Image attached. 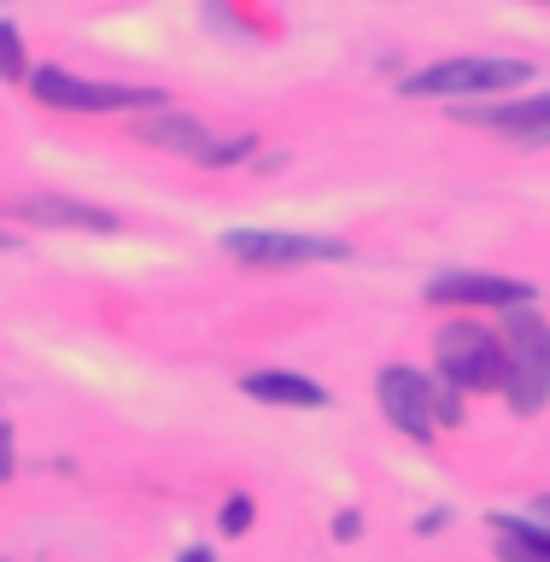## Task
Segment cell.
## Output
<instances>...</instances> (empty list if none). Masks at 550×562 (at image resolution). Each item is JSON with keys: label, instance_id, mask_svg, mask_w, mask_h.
<instances>
[{"label": "cell", "instance_id": "obj_2", "mask_svg": "<svg viewBox=\"0 0 550 562\" xmlns=\"http://www.w3.org/2000/svg\"><path fill=\"white\" fill-rule=\"evenodd\" d=\"M434 369L439 381L463 386V393H504V340L498 328L474 323V316H451L434 334Z\"/></svg>", "mask_w": 550, "mask_h": 562}, {"label": "cell", "instance_id": "obj_21", "mask_svg": "<svg viewBox=\"0 0 550 562\" xmlns=\"http://www.w3.org/2000/svg\"><path fill=\"white\" fill-rule=\"evenodd\" d=\"M539 7H550V0H539Z\"/></svg>", "mask_w": 550, "mask_h": 562}, {"label": "cell", "instance_id": "obj_16", "mask_svg": "<svg viewBox=\"0 0 550 562\" xmlns=\"http://www.w3.org/2000/svg\"><path fill=\"white\" fill-rule=\"evenodd\" d=\"M258 153V140L252 135H235V140H211V153L200 158V165H211V170H217V165H240V158H252Z\"/></svg>", "mask_w": 550, "mask_h": 562}, {"label": "cell", "instance_id": "obj_1", "mask_svg": "<svg viewBox=\"0 0 550 562\" xmlns=\"http://www.w3.org/2000/svg\"><path fill=\"white\" fill-rule=\"evenodd\" d=\"M504 340V398L516 416H539L550 404V323L534 305H509L498 323Z\"/></svg>", "mask_w": 550, "mask_h": 562}, {"label": "cell", "instance_id": "obj_20", "mask_svg": "<svg viewBox=\"0 0 550 562\" xmlns=\"http://www.w3.org/2000/svg\"><path fill=\"white\" fill-rule=\"evenodd\" d=\"M182 562H217V557H211L205 544H193V551H182Z\"/></svg>", "mask_w": 550, "mask_h": 562}, {"label": "cell", "instance_id": "obj_17", "mask_svg": "<svg viewBox=\"0 0 550 562\" xmlns=\"http://www.w3.org/2000/svg\"><path fill=\"white\" fill-rule=\"evenodd\" d=\"M358 533H363V516H358V509H340V516H334V539L351 544Z\"/></svg>", "mask_w": 550, "mask_h": 562}, {"label": "cell", "instance_id": "obj_9", "mask_svg": "<svg viewBox=\"0 0 550 562\" xmlns=\"http://www.w3.org/2000/svg\"><path fill=\"white\" fill-rule=\"evenodd\" d=\"M24 223H42V228H88V235H117V211L105 205H88V200H70V193H30V200L12 205Z\"/></svg>", "mask_w": 550, "mask_h": 562}, {"label": "cell", "instance_id": "obj_14", "mask_svg": "<svg viewBox=\"0 0 550 562\" xmlns=\"http://www.w3.org/2000/svg\"><path fill=\"white\" fill-rule=\"evenodd\" d=\"M463 422V386L434 375V428H457Z\"/></svg>", "mask_w": 550, "mask_h": 562}, {"label": "cell", "instance_id": "obj_7", "mask_svg": "<svg viewBox=\"0 0 550 562\" xmlns=\"http://www.w3.org/2000/svg\"><path fill=\"white\" fill-rule=\"evenodd\" d=\"M428 305H492V311H509V305H534V281H516V276H486V270H446L422 288Z\"/></svg>", "mask_w": 550, "mask_h": 562}, {"label": "cell", "instance_id": "obj_11", "mask_svg": "<svg viewBox=\"0 0 550 562\" xmlns=\"http://www.w3.org/2000/svg\"><path fill=\"white\" fill-rule=\"evenodd\" d=\"M135 140H153L165 153H188V158H205L211 153V130L200 117H182V112H153L135 123Z\"/></svg>", "mask_w": 550, "mask_h": 562}, {"label": "cell", "instance_id": "obj_8", "mask_svg": "<svg viewBox=\"0 0 550 562\" xmlns=\"http://www.w3.org/2000/svg\"><path fill=\"white\" fill-rule=\"evenodd\" d=\"M463 123L509 135L516 147H550V94H527V100H498V105H457Z\"/></svg>", "mask_w": 550, "mask_h": 562}, {"label": "cell", "instance_id": "obj_3", "mask_svg": "<svg viewBox=\"0 0 550 562\" xmlns=\"http://www.w3.org/2000/svg\"><path fill=\"white\" fill-rule=\"evenodd\" d=\"M534 77L527 59H439L428 70H411L404 77V94L411 100H457V94H509Z\"/></svg>", "mask_w": 550, "mask_h": 562}, {"label": "cell", "instance_id": "obj_5", "mask_svg": "<svg viewBox=\"0 0 550 562\" xmlns=\"http://www.w3.org/2000/svg\"><path fill=\"white\" fill-rule=\"evenodd\" d=\"M223 252L246 270H299V263L323 258H351L340 235H293V228H235L223 235Z\"/></svg>", "mask_w": 550, "mask_h": 562}, {"label": "cell", "instance_id": "obj_18", "mask_svg": "<svg viewBox=\"0 0 550 562\" xmlns=\"http://www.w3.org/2000/svg\"><path fill=\"white\" fill-rule=\"evenodd\" d=\"M12 469H18V463H12V428L0 422V486L12 481Z\"/></svg>", "mask_w": 550, "mask_h": 562}, {"label": "cell", "instance_id": "obj_19", "mask_svg": "<svg viewBox=\"0 0 550 562\" xmlns=\"http://www.w3.org/2000/svg\"><path fill=\"white\" fill-rule=\"evenodd\" d=\"M527 516H534L539 527H550V492H539V498H534V509H527Z\"/></svg>", "mask_w": 550, "mask_h": 562}, {"label": "cell", "instance_id": "obj_6", "mask_svg": "<svg viewBox=\"0 0 550 562\" xmlns=\"http://www.w3.org/2000/svg\"><path fill=\"white\" fill-rule=\"evenodd\" d=\"M375 398H381V416L399 434H411V439L434 434V375H422L411 363H386L375 375Z\"/></svg>", "mask_w": 550, "mask_h": 562}, {"label": "cell", "instance_id": "obj_13", "mask_svg": "<svg viewBox=\"0 0 550 562\" xmlns=\"http://www.w3.org/2000/svg\"><path fill=\"white\" fill-rule=\"evenodd\" d=\"M0 77H7V82H24V77H30V65H24V35H18L7 18H0Z\"/></svg>", "mask_w": 550, "mask_h": 562}, {"label": "cell", "instance_id": "obj_15", "mask_svg": "<svg viewBox=\"0 0 550 562\" xmlns=\"http://www.w3.org/2000/svg\"><path fill=\"white\" fill-rule=\"evenodd\" d=\"M252 516H258V504L246 498V492H235V498H223V509H217V527L228 539H240L246 527H252Z\"/></svg>", "mask_w": 550, "mask_h": 562}, {"label": "cell", "instance_id": "obj_12", "mask_svg": "<svg viewBox=\"0 0 550 562\" xmlns=\"http://www.w3.org/2000/svg\"><path fill=\"white\" fill-rule=\"evenodd\" d=\"M492 533H498L504 562H550V527H539L534 516H492Z\"/></svg>", "mask_w": 550, "mask_h": 562}, {"label": "cell", "instance_id": "obj_10", "mask_svg": "<svg viewBox=\"0 0 550 562\" xmlns=\"http://www.w3.org/2000/svg\"><path fill=\"white\" fill-rule=\"evenodd\" d=\"M240 386H246V398L276 404V411H328V386L299 375V369H252Z\"/></svg>", "mask_w": 550, "mask_h": 562}, {"label": "cell", "instance_id": "obj_4", "mask_svg": "<svg viewBox=\"0 0 550 562\" xmlns=\"http://www.w3.org/2000/svg\"><path fill=\"white\" fill-rule=\"evenodd\" d=\"M30 94L42 105H59V112H158L165 94L158 88H123V82H82L59 65L30 70Z\"/></svg>", "mask_w": 550, "mask_h": 562}]
</instances>
